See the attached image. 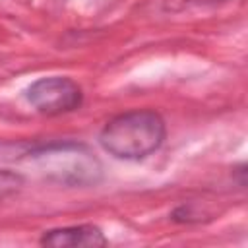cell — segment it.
<instances>
[{"label":"cell","instance_id":"obj_1","mask_svg":"<svg viewBox=\"0 0 248 248\" xmlns=\"http://www.w3.org/2000/svg\"><path fill=\"white\" fill-rule=\"evenodd\" d=\"M167 136L165 120L151 108H134L110 118L99 132L101 147L116 159L138 161L155 153Z\"/></svg>","mask_w":248,"mask_h":248},{"label":"cell","instance_id":"obj_5","mask_svg":"<svg viewBox=\"0 0 248 248\" xmlns=\"http://www.w3.org/2000/svg\"><path fill=\"white\" fill-rule=\"evenodd\" d=\"M21 184H23L21 174H17L14 170H0V200L17 192Z\"/></svg>","mask_w":248,"mask_h":248},{"label":"cell","instance_id":"obj_3","mask_svg":"<svg viewBox=\"0 0 248 248\" xmlns=\"http://www.w3.org/2000/svg\"><path fill=\"white\" fill-rule=\"evenodd\" d=\"M25 97L35 110L48 116L72 112L79 108L83 103L81 87L74 79L64 76L39 78L27 87Z\"/></svg>","mask_w":248,"mask_h":248},{"label":"cell","instance_id":"obj_2","mask_svg":"<svg viewBox=\"0 0 248 248\" xmlns=\"http://www.w3.org/2000/svg\"><path fill=\"white\" fill-rule=\"evenodd\" d=\"M37 172L62 186H95L103 176L99 157L79 141H52L27 153Z\"/></svg>","mask_w":248,"mask_h":248},{"label":"cell","instance_id":"obj_4","mask_svg":"<svg viewBox=\"0 0 248 248\" xmlns=\"http://www.w3.org/2000/svg\"><path fill=\"white\" fill-rule=\"evenodd\" d=\"M41 244L52 246V248H66V246L97 248V246H105L107 238L103 231L95 225H72V227H58V229L46 231L41 236Z\"/></svg>","mask_w":248,"mask_h":248}]
</instances>
